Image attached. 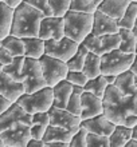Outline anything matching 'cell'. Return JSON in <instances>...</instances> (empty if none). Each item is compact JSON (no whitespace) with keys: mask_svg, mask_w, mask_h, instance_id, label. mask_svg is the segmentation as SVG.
Listing matches in <instances>:
<instances>
[{"mask_svg":"<svg viewBox=\"0 0 137 147\" xmlns=\"http://www.w3.org/2000/svg\"><path fill=\"white\" fill-rule=\"evenodd\" d=\"M0 47H1V43H0Z\"/></svg>","mask_w":137,"mask_h":147,"instance_id":"cell-54","label":"cell"},{"mask_svg":"<svg viewBox=\"0 0 137 147\" xmlns=\"http://www.w3.org/2000/svg\"><path fill=\"white\" fill-rule=\"evenodd\" d=\"M85 136H86V131L82 130V128H79V131L77 134H74V136L69 142V147H86Z\"/></svg>","mask_w":137,"mask_h":147,"instance_id":"cell-37","label":"cell"},{"mask_svg":"<svg viewBox=\"0 0 137 147\" xmlns=\"http://www.w3.org/2000/svg\"><path fill=\"white\" fill-rule=\"evenodd\" d=\"M44 15L38 9L32 8L27 3H22L18 7L14 8V16H12V24L10 35L16 38H31L38 36L39 32V24Z\"/></svg>","mask_w":137,"mask_h":147,"instance_id":"cell-3","label":"cell"},{"mask_svg":"<svg viewBox=\"0 0 137 147\" xmlns=\"http://www.w3.org/2000/svg\"><path fill=\"white\" fill-rule=\"evenodd\" d=\"M24 147H44V142L42 139H34V138H30Z\"/></svg>","mask_w":137,"mask_h":147,"instance_id":"cell-40","label":"cell"},{"mask_svg":"<svg viewBox=\"0 0 137 147\" xmlns=\"http://www.w3.org/2000/svg\"><path fill=\"white\" fill-rule=\"evenodd\" d=\"M130 0H102L97 5V11L108 15L114 20H120L125 9L129 5Z\"/></svg>","mask_w":137,"mask_h":147,"instance_id":"cell-17","label":"cell"},{"mask_svg":"<svg viewBox=\"0 0 137 147\" xmlns=\"http://www.w3.org/2000/svg\"><path fill=\"white\" fill-rule=\"evenodd\" d=\"M70 9L83 13H94L97 7L91 0H70Z\"/></svg>","mask_w":137,"mask_h":147,"instance_id":"cell-32","label":"cell"},{"mask_svg":"<svg viewBox=\"0 0 137 147\" xmlns=\"http://www.w3.org/2000/svg\"><path fill=\"white\" fill-rule=\"evenodd\" d=\"M74 134L77 132H73L67 128L59 127V126H48L46 128V132H44L42 140L43 142H63V143H69L71 140V138L74 136Z\"/></svg>","mask_w":137,"mask_h":147,"instance_id":"cell-20","label":"cell"},{"mask_svg":"<svg viewBox=\"0 0 137 147\" xmlns=\"http://www.w3.org/2000/svg\"><path fill=\"white\" fill-rule=\"evenodd\" d=\"M118 35H120V44H118V50L125 52V54H136V47H137V39L132 30H126V28H120L118 30Z\"/></svg>","mask_w":137,"mask_h":147,"instance_id":"cell-23","label":"cell"},{"mask_svg":"<svg viewBox=\"0 0 137 147\" xmlns=\"http://www.w3.org/2000/svg\"><path fill=\"white\" fill-rule=\"evenodd\" d=\"M130 1H132V3H137V0H130Z\"/></svg>","mask_w":137,"mask_h":147,"instance_id":"cell-51","label":"cell"},{"mask_svg":"<svg viewBox=\"0 0 137 147\" xmlns=\"http://www.w3.org/2000/svg\"><path fill=\"white\" fill-rule=\"evenodd\" d=\"M14 16V8L8 7L5 3H0V40L10 35Z\"/></svg>","mask_w":137,"mask_h":147,"instance_id":"cell-25","label":"cell"},{"mask_svg":"<svg viewBox=\"0 0 137 147\" xmlns=\"http://www.w3.org/2000/svg\"><path fill=\"white\" fill-rule=\"evenodd\" d=\"M85 143H86V147H109V138L104 135L86 132Z\"/></svg>","mask_w":137,"mask_h":147,"instance_id":"cell-33","label":"cell"},{"mask_svg":"<svg viewBox=\"0 0 137 147\" xmlns=\"http://www.w3.org/2000/svg\"><path fill=\"white\" fill-rule=\"evenodd\" d=\"M16 103L30 115L36 112H46L52 106V88L43 87L32 94H22Z\"/></svg>","mask_w":137,"mask_h":147,"instance_id":"cell-5","label":"cell"},{"mask_svg":"<svg viewBox=\"0 0 137 147\" xmlns=\"http://www.w3.org/2000/svg\"><path fill=\"white\" fill-rule=\"evenodd\" d=\"M79 127L85 130L86 132H90V134L109 136L113 132L116 124L112 123L104 114H100V115L93 116L90 119L81 120V126Z\"/></svg>","mask_w":137,"mask_h":147,"instance_id":"cell-13","label":"cell"},{"mask_svg":"<svg viewBox=\"0 0 137 147\" xmlns=\"http://www.w3.org/2000/svg\"><path fill=\"white\" fill-rule=\"evenodd\" d=\"M100 114H102V99L85 91L81 95V120L90 119Z\"/></svg>","mask_w":137,"mask_h":147,"instance_id":"cell-16","label":"cell"},{"mask_svg":"<svg viewBox=\"0 0 137 147\" xmlns=\"http://www.w3.org/2000/svg\"><path fill=\"white\" fill-rule=\"evenodd\" d=\"M102 114L114 124L132 128L137 124V91L125 94L109 84L102 96Z\"/></svg>","mask_w":137,"mask_h":147,"instance_id":"cell-1","label":"cell"},{"mask_svg":"<svg viewBox=\"0 0 137 147\" xmlns=\"http://www.w3.org/2000/svg\"><path fill=\"white\" fill-rule=\"evenodd\" d=\"M78 43L63 36L61 40H44V55L67 62L78 50Z\"/></svg>","mask_w":137,"mask_h":147,"instance_id":"cell-10","label":"cell"},{"mask_svg":"<svg viewBox=\"0 0 137 147\" xmlns=\"http://www.w3.org/2000/svg\"><path fill=\"white\" fill-rule=\"evenodd\" d=\"M5 147H19V146H5Z\"/></svg>","mask_w":137,"mask_h":147,"instance_id":"cell-52","label":"cell"},{"mask_svg":"<svg viewBox=\"0 0 137 147\" xmlns=\"http://www.w3.org/2000/svg\"><path fill=\"white\" fill-rule=\"evenodd\" d=\"M82 46H85L87 48L89 52L102 56L106 52L118 48L120 44V35L117 34H109V35H101V36H95L93 34H89L86 38L83 39V42L81 43Z\"/></svg>","mask_w":137,"mask_h":147,"instance_id":"cell-9","label":"cell"},{"mask_svg":"<svg viewBox=\"0 0 137 147\" xmlns=\"http://www.w3.org/2000/svg\"><path fill=\"white\" fill-rule=\"evenodd\" d=\"M65 110H67L69 112H71V114H74L77 116L81 115V95H77L74 92L71 94Z\"/></svg>","mask_w":137,"mask_h":147,"instance_id":"cell-35","label":"cell"},{"mask_svg":"<svg viewBox=\"0 0 137 147\" xmlns=\"http://www.w3.org/2000/svg\"><path fill=\"white\" fill-rule=\"evenodd\" d=\"M125 147H137V140H133V139H130L128 143L125 144Z\"/></svg>","mask_w":137,"mask_h":147,"instance_id":"cell-47","label":"cell"},{"mask_svg":"<svg viewBox=\"0 0 137 147\" xmlns=\"http://www.w3.org/2000/svg\"><path fill=\"white\" fill-rule=\"evenodd\" d=\"M24 3H27L28 5H31L32 8L38 9L42 12L44 16H51V9L48 5V0H23Z\"/></svg>","mask_w":137,"mask_h":147,"instance_id":"cell-36","label":"cell"},{"mask_svg":"<svg viewBox=\"0 0 137 147\" xmlns=\"http://www.w3.org/2000/svg\"><path fill=\"white\" fill-rule=\"evenodd\" d=\"M38 60L40 63L42 75H43L47 87H52L61 80L66 79V75L69 72L66 62H62L59 59L51 58L47 55H42Z\"/></svg>","mask_w":137,"mask_h":147,"instance_id":"cell-8","label":"cell"},{"mask_svg":"<svg viewBox=\"0 0 137 147\" xmlns=\"http://www.w3.org/2000/svg\"><path fill=\"white\" fill-rule=\"evenodd\" d=\"M1 46L5 48V50L10 52V54L16 58V56H24V46H23V42L20 38H16L14 35H8L0 40Z\"/></svg>","mask_w":137,"mask_h":147,"instance_id":"cell-26","label":"cell"},{"mask_svg":"<svg viewBox=\"0 0 137 147\" xmlns=\"http://www.w3.org/2000/svg\"><path fill=\"white\" fill-rule=\"evenodd\" d=\"M24 46V56L31 59H39L42 55H44V40H42L38 36L31 38H22Z\"/></svg>","mask_w":137,"mask_h":147,"instance_id":"cell-21","label":"cell"},{"mask_svg":"<svg viewBox=\"0 0 137 147\" xmlns=\"http://www.w3.org/2000/svg\"><path fill=\"white\" fill-rule=\"evenodd\" d=\"M22 1H23V0H3V3H5L8 7H11V8L18 7Z\"/></svg>","mask_w":137,"mask_h":147,"instance_id":"cell-42","label":"cell"},{"mask_svg":"<svg viewBox=\"0 0 137 147\" xmlns=\"http://www.w3.org/2000/svg\"><path fill=\"white\" fill-rule=\"evenodd\" d=\"M73 92L77 94V95H82L85 92V88L82 86H73Z\"/></svg>","mask_w":137,"mask_h":147,"instance_id":"cell-44","label":"cell"},{"mask_svg":"<svg viewBox=\"0 0 137 147\" xmlns=\"http://www.w3.org/2000/svg\"><path fill=\"white\" fill-rule=\"evenodd\" d=\"M63 26H65V36L81 44L83 39L91 34L93 13H83L69 9L63 16Z\"/></svg>","mask_w":137,"mask_h":147,"instance_id":"cell-4","label":"cell"},{"mask_svg":"<svg viewBox=\"0 0 137 147\" xmlns=\"http://www.w3.org/2000/svg\"><path fill=\"white\" fill-rule=\"evenodd\" d=\"M23 62H24V56H16L12 59V62L7 66H3V71L7 74L10 78H12L15 82H20V74H22V67H23Z\"/></svg>","mask_w":137,"mask_h":147,"instance_id":"cell-30","label":"cell"},{"mask_svg":"<svg viewBox=\"0 0 137 147\" xmlns=\"http://www.w3.org/2000/svg\"><path fill=\"white\" fill-rule=\"evenodd\" d=\"M48 5L51 9V16L63 18L70 9V0H48Z\"/></svg>","mask_w":137,"mask_h":147,"instance_id":"cell-31","label":"cell"},{"mask_svg":"<svg viewBox=\"0 0 137 147\" xmlns=\"http://www.w3.org/2000/svg\"><path fill=\"white\" fill-rule=\"evenodd\" d=\"M104 76H105V80H106V83H108V86L113 84L114 80H116V75H104Z\"/></svg>","mask_w":137,"mask_h":147,"instance_id":"cell-45","label":"cell"},{"mask_svg":"<svg viewBox=\"0 0 137 147\" xmlns=\"http://www.w3.org/2000/svg\"><path fill=\"white\" fill-rule=\"evenodd\" d=\"M129 71L133 74L134 76L137 78V54L134 55V59H133V63H132V66L129 67Z\"/></svg>","mask_w":137,"mask_h":147,"instance_id":"cell-43","label":"cell"},{"mask_svg":"<svg viewBox=\"0 0 137 147\" xmlns=\"http://www.w3.org/2000/svg\"><path fill=\"white\" fill-rule=\"evenodd\" d=\"M12 59H14V56L3 46L0 47V64L1 66H7V64H10L12 62Z\"/></svg>","mask_w":137,"mask_h":147,"instance_id":"cell-38","label":"cell"},{"mask_svg":"<svg viewBox=\"0 0 137 147\" xmlns=\"http://www.w3.org/2000/svg\"><path fill=\"white\" fill-rule=\"evenodd\" d=\"M91 1H93V3L95 4V7H97V5H98V4H100V3H101L102 0H91Z\"/></svg>","mask_w":137,"mask_h":147,"instance_id":"cell-49","label":"cell"},{"mask_svg":"<svg viewBox=\"0 0 137 147\" xmlns=\"http://www.w3.org/2000/svg\"><path fill=\"white\" fill-rule=\"evenodd\" d=\"M136 54H125L118 48L101 56V75H120L129 70Z\"/></svg>","mask_w":137,"mask_h":147,"instance_id":"cell-6","label":"cell"},{"mask_svg":"<svg viewBox=\"0 0 137 147\" xmlns=\"http://www.w3.org/2000/svg\"><path fill=\"white\" fill-rule=\"evenodd\" d=\"M132 32L134 34V36H136V39H137V20H136V23H134L133 28H132ZM136 54H137V47H136Z\"/></svg>","mask_w":137,"mask_h":147,"instance_id":"cell-48","label":"cell"},{"mask_svg":"<svg viewBox=\"0 0 137 147\" xmlns=\"http://www.w3.org/2000/svg\"><path fill=\"white\" fill-rule=\"evenodd\" d=\"M106 87H108V83H106L104 75H98L97 78L89 79V80L86 82V84L83 86L85 91L93 94V95L101 98V99H102V96H104V94H105Z\"/></svg>","mask_w":137,"mask_h":147,"instance_id":"cell-27","label":"cell"},{"mask_svg":"<svg viewBox=\"0 0 137 147\" xmlns=\"http://www.w3.org/2000/svg\"><path fill=\"white\" fill-rule=\"evenodd\" d=\"M31 115L14 102L0 115V138L5 146L24 147L31 138Z\"/></svg>","mask_w":137,"mask_h":147,"instance_id":"cell-2","label":"cell"},{"mask_svg":"<svg viewBox=\"0 0 137 147\" xmlns=\"http://www.w3.org/2000/svg\"><path fill=\"white\" fill-rule=\"evenodd\" d=\"M137 20V3H132L130 1L128 8L125 9L124 15L120 20H118V27L120 28H126V30H132Z\"/></svg>","mask_w":137,"mask_h":147,"instance_id":"cell-29","label":"cell"},{"mask_svg":"<svg viewBox=\"0 0 137 147\" xmlns=\"http://www.w3.org/2000/svg\"><path fill=\"white\" fill-rule=\"evenodd\" d=\"M51 88H52V107L65 110L67 102H69V98L73 94V84L65 79V80H61L59 83L52 86Z\"/></svg>","mask_w":137,"mask_h":147,"instance_id":"cell-18","label":"cell"},{"mask_svg":"<svg viewBox=\"0 0 137 147\" xmlns=\"http://www.w3.org/2000/svg\"><path fill=\"white\" fill-rule=\"evenodd\" d=\"M66 80L73 86H82L83 87L89 79L82 71H69L66 75Z\"/></svg>","mask_w":137,"mask_h":147,"instance_id":"cell-34","label":"cell"},{"mask_svg":"<svg viewBox=\"0 0 137 147\" xmlns=\"http://www.w3.org/2000/svg\"><path fill=\"white\" fill-rule=\"evenodd\" d=\"M132 139L137 140V124L132 127Z\"/></svg>","mask_w":137,"mask_h":147,"instance_id":"cell-46","label":"cell"},{"mask_svg":"<svg viewBox=\"0 0 137 147\" xmlns=\"http://www.w3.org/2000/svg\"><path fill=\"white\" fill-rule=\"evenodd\" d=\"M11 105H12L11 100H8V99H5L3 95H0V115H1V114H3V112L5 111Z\"/></svg>","mask_w":137,"mask_h":147,"instance_id":"cell-39","label":"cell"},{"mask_svg":"<svg viewBox=\"0 0 137 147\" xmlns=\"http://www.w3.org/2000/svg\"><path fill=\"white\" fill-rule=\"evenodd\" d=\"M20 82L23 84L24 94H32L38 90L46 87V82L42 75V68L38 59H31L24 56Z\"/></svg>","mask_w":137,"mask_h":147,"instance_id":"cell-7","label":"cell"},{"mask_svg":"<svg viewBox=\"0 0 137 147\" xmlns=\"http://www.w3.org/2000/svg\"><path fill=\"white\" fill-rule=\"evenodd\" d=\"M136 87H137V83H136Z\"/></svg>","mask_w":137,"mask_h":147,"instance_id":"cell-55","label":"cell"},{"mask_svg":"<svg viewBox=\"0 0 137 147\" xmlns=\"http://www.w3.org/2000/svg\"><path fill=\"white\" fill-rule=\"evenodd\" d=\"M118 30H120V27H118L117 20L112 19L100 11H95L93 13V27H91L93 35L101 36L109 35V34H117Z\"/></svg>","mask_w":137,"mask_h":147,"instance_id":"cell-14","label":"cell"},{"mask_svg":"<svg viewBox=\"0 0 137 147\" xmlns=\"http://www.w3.org/2000/svg\"><path fill=\"white\" fill-rule=\"evenodd\" d=\"M65 36V26L63 18L57 16H44L39 24L38 38L42 40H61Z\"/></svg>","mask_w":137,"mask_h":147,"instance_id":"cell-12","label":"cell"},{"mask_svg":"<svg viewBox=\"0 0 137 147\" xmlns=\"http://www.w3.org/2000/svg\"><path fill=\"white\" fill-rule=\"evenodd\" d=\"M109 147H125V144L132 139V128L116 124L113 132L109 136Z\"/></svg>","mask_w":137,"mask_h":147,"instance_id":"cell-22","label":"cell"},{"mask_svg":"<svg viewBox=\"0 0 137 147\" xmlns=\"http://www.w3.org/2000/svg\"><path fill=\"white\" fill-rule=\"evenodd\" d=\"M82 72L87 76V79H93V78L101 75V56H98L93 52H87Z\"/></svg>","mask_w":137,"mask_h":147,"instance_id":"cell-24","label":"cell"},{"mask_svg":"<svg viewBox=\"0 0 137 147\" xmlns=\"http://www.w3.org/2000/svg\"><path fill=\"white\" fill-rule=\"evenodd\" d=\"M1 67L3 66L0 64V95H3L5 99L14 103L22 94H24L23 84L19 82H15L12 78L8 76Z\"/></svg>","mask_w":137,"mask_h":147,"instance_id":"cell-15","label":"cell"},{"mask_svg":"<svg viewBox=\"0 0 137 147\" xmlns=\"http://www.w3.org/2000/svg\"><path fill=\"white\" fill-rule=\"evenodd\" d=\"M0 147H5V144H4V142L1 140V138H0Z\"/></svg>","mask_w":137,"mask_h":147,"instance_id":"cell-50","label":"cell"},{"mask_svg":"<svg viewBox=\"0 0 137 147\" xmlns=\"http://www.w3.org/2000/svg\"><path fill=\"white\" fill-rule=\"evenodd\" d=\"M0 3H3V0H0Z\"/></svg>","mask_w":137,"mask_h":147,"instance_id":"cell-53","label":"cell"},{"mask_svg":"<svg viewBox=\"0 0 137 147\" xmlns=\"http://www.w3.org/2000/svg\"><path fill=\"white\" fill-rule=\"evenodd\" d=\"M31 128H30V134L31 138L34 139H42L46 132V128L50 126V118L48 114L46 112H36L31 115Z\"/></svg>","mask_w":137,"mask_h":147,"instance_id":"cell-19","label":"cell"},{"mask_svg":"<svg viewBox=\"0 0 137 147\" xmlns=\"http://www.w3.org/2000/svg\"><path fill=\"white\" fill-rule=\"evenodd\" d=\"M87 52H89V51H87L86 47L82 46V44H79L77 52H75V54L66 62L67 70L69 71H82L83 63H85V59H86Z\"/></svg>","mask_w":137,"mask_h":147,"instance_id":"cell-28","label":"cell"},{"mask_svg":"<svg viewBox=\"0 0 137 147\" xmlns=\"http://www.w3.org/2000/svg\"><path fill=\"white\" fill-rule=\"evenodd\" d=\"M44 147H69V143H63V142H44Z\"/></svg>","mask_w":137,"mask_h":147,"instance_id":"cell-41","label":"cell"},{"mask_svg":"<svg viewBox=\"0 0 137 147\" xmlns=\"http://www.w3.org/2000/svg\"><path fill=\"white\" fill-rule=\"evenodd\" d=\"M48 118H50V124L51 126H59V127L67 128L73 132L79 131V126H81V118L74 114L69 112L67 110L57 109L51 106L50 110L47 111Z\"/></svg>","mask_w":137,"mask_h":147,"instance_id":"cell-11","label":"cell"}]
</instances>
